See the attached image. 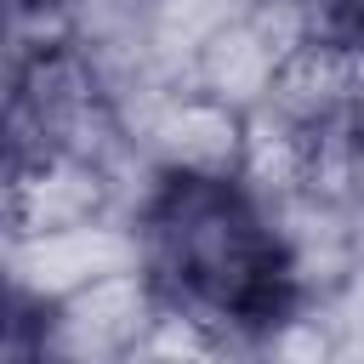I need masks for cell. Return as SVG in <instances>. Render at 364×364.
Wrapping results in <instances>:
<instances>
[{
  "label": "cell",
  "instance_id": "obj_1",
  "mask_svg": "<svg viewBox=\"0 0 364 364\" xmlns=\"http://www.w3.org/2000/svg\"><path fill=\"white\" fill-rule=\"evenodd\" d=\"M131 222L171 307L199 313L233 336H256L284 307H296L267 205L239 176H165Z\"/></svg>",
  "mask_w": 364,
  "mask_h": 364
},
{
  "label": "cell",
  "instance_id": "obj_2",
  "mask_svg": "<svg viewBox=\"0 0 364 364\" xmlns=\"http://www.w3.org/2000/svg\"><path fill=\"white\" fill-rule=\"evenodd\" d=\"M159 284L148 267L97 279L63 301H11V364H142L159 324Z\"/></svg>",
  "mask_w": 364,
  "mask_h": 364
},
{
  "label": "cell",
  "instance_id": "obj_3",
  "mask_svg": "<svg viewBox=\"0 0 364 364\" xmlns=\"http://www.w3.org/2000/svg\"><path fill=\"white\" fill-rule=\"evenodd\" d=\"M245 119L250 114H239L193 85H165L148 102H136L119 125L159 176H239L245 171Z\"/></svg>",
  "mask_w": 364,
  "mask_h": 364
},
{
  "label": "cell",
  "instance_id": "obj_4",
  "mask_svg": "<svg viewBox=\"0 0 364 364\" xmlns=\"http://www.w3.org/2000/svg\"><path fill=\"white\" fill-rule=\"evenodd\" d=\"M262 205L296 301H324L364 267V210L353 199L330 188H290V193H267Z\"/></svg>",
  "mask_w": 364,
  "mask_h": 364
},
{
  "label": "cell",
  "instance_id": "obj_5",
  "mask_svg": "<svg viewBox=\"0 0 364 364\" xmlns=\"http://www.w3.org/2000/svg\"><path fill=\"white\" fill-rule=\"evenodd\" d=\"M136 267H148V262H142V233L131 216H102L85 228L6 239V284H11L17 307H46L97 279L136 273Z\"/></svg>",
  "mask_w": 364,
  "mask_h": 364
},
{
  "label": "cell",
  "instance_id": "obj_6",
  "mask_svg": "<svg viewBox=\"0 0 364 364\" xmlns=\"http://www.w3.org/2000/svg\"><path fill=\"white\" fill-rule=\"evenodd\" d=\"M102 216H125L119 182L108 165L63 154V148H28L6 165V239H34L57 228H85Z\"/></svg>",
  "mask_w": 364,
  "mask_h": 364
},
{
  "label": "cell",
  "instance_id": "obj_7",
  "mask_svg": "<svg viewBox=\"0 0 364 364\" xmlns=\"http://www.w3.org/2000/svg\"><path fill=\"white\" fill-rule=\"evenodd\" d=\"M154 6L159 0H63V17L91 63H125L154 57Z\"/></svg>",
  "mask_w": 364,
  "mask_h": 364
},
{
  "label": "cell",
  "instance_id": "obj_8",
  "mask_svg": "<svg viewBox=\"0 0 364 364\" xmlns=\"http://www.w3.org/2000/svg\"><path fill=\"white\" fill-rule=\"evenodd\" d=\"M256 0H159L154 6V57L182 80L188 63Z\"/></svg>",
  "mask_w": 364,
  "mask_h": 364
},
{
  "label": "cell",
  "instance_id": "obj_9",
  "mask_svg": "<svg viewBox=\"0 0 364 364\" xmlns=\"http://www.w3.org/2000/svg\"><path fill=\"white\" fill-rule=\"evenodd\" d=\"M256 364H347V358H341L324 313L313 301H296L273 324L256 330Z\"/></svg>",
  "mask_w": 364,
  "mask_h": 364
},
{
  "label": "cell",
  "instance_id": "obj_10",
  "mask_svg": "<svg viewBox=\"0 0 364 364\" xmlns=\"http://www.w3.org/2000/svg\"><path fill=\"white\" fill-rule=\"evenodd\" d=\"M313 188H330V193H341L364 210V119H347L324 136V159H318Z\"/></svg>",
  "mask_w": 364,
  "mask_h": 364
},
{
  "label": "cell",
  "instance_id": "obj_11",
  "mask_svg": "<svg viewBox=\"0 0 364 364\" xmlns=\"http://www.w3.org/2000/svg\"><path fill=\"white\" fill-rule=\"evenodd\" d=\"M313 307L324 313V324H330L341 358H347V364H364V267H358L341 290H330L324 301H313Z\"/></svg>",
  "mask_w": 364,
  "mask_h": 364
},
{
  "label": "cell",
  "instance_id": "obj_12",
  "mask_svg": "<svg viewBox=\"0 0 364 364\" xmlns=\"http://www.w3.org/2000/svg\"><path fill=\"white\" fill-rule=\"evenodd\" d=\"M296 6H307L324 28H336V17H341V0H296Z\"/></svg>",
  "mask_w": 364,
  "mask_h": 364
},
{
  "label": "cell",
  "instance_id": "obj_13",
  "mask_svg": "<svg viewBox=\"0 0 364 364\" xmlns=\"http://www.w3.org/2000/svg\"><path fill=\"white\" fill-rule=\"evenodd\" d=\"M142 364H188V358H142ZM193 364H233V358H193Z\"/></svg>",
  "mask_w": 364,
  "mask_h": 364
}]
</instances>
